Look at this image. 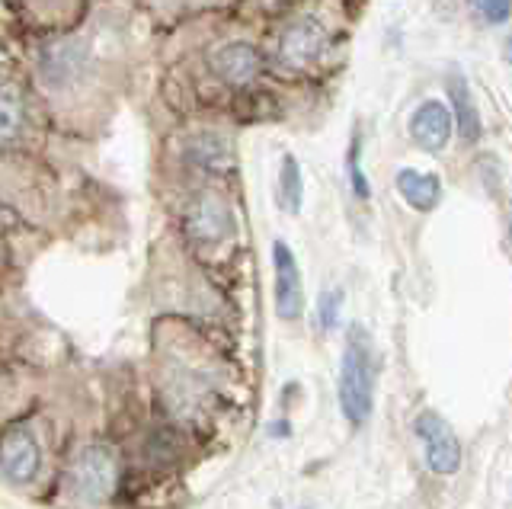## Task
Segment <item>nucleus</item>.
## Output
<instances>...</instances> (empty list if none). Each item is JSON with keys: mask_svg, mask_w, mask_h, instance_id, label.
<instances>
[{"mask_svg": "<svg viewBox=\"0 0 512 509\" xmlns=\"http://www.w3.org/2000/svg\"><path fill=\"white\" fill-rule=\"evenodd\" d=\"M279 202L285 212H301V202H304V177H301V167L292 154H285L282 170H279Z\"/></svg>", "mask_w": 512, "mask_h": 509, "instance_id": "obj_15", "label": "nucleus"}, {"mask_svg": "<svg viewBox=\"0 0 512 509\" xmlns=\"http://www.w3.org/2000/svg\"><path fill=\"white\" fill-rule=\"evenodd\" d=\"M416 436L426 449V465L436 474H455L461 468V442L436 410H423L416 417Z\"/></svg>", "mask_w": 512, "mask_h": 509, "instance_id": "obj_5", "label": "nucleus"}, {"mask_svg": "<svg viewBox=\"0 0 512 509\" xmlns=\"http://www.w3.org/2000/svg\"><path fill=\"white\" fill-rule=\"evenodd\" d=\"M471 7L487 23H506V17H509V0H471Z\"/></svg>", "mask_w": 512, "mask_h": 509, "instance_id": "obj_17", "label": "nucleus"}, {"mask_svg": "<svg viewBox=\"0 0 512 509\" xmlns=\"http://www.w3.org/2000/svg\"><path fill=\"white\" fill-rule=\"evenodd\" d=\"M39 465H42V452L29 429L13 426L10 433L0 436V474H4L10 484L36 481Z\"/></svg>", "mask_w": 512, "mask_h": 509, "instance_id": "obj_7", "label": "nucleus"}, {"mask_svg": "<svg viewBox=\"0 0 512 509\" xmlns=\"http://www.w3.org/2000/svg\"><path fill=\"white\" fill-rule=\"evenodd\" d=\"M340 308H343V292H340V289H330V292L320 295V301H317L320 327H324V330H333L336 321H340Z\"/></svg>", "mask_w": 512, "mask_h": 509, "instance_id": "obj_16", "label": "nucleus"}, {"mask_svg": "<svg viewBox=\"0 0 512 509\" xmlns=\"http://www.w3.org/2000/svg\"><path fill=\"white\" fill-rule=\"evenodd\" d=\"M186 234L196 244H221L234 234V215L231 205L218 193H199L186 205Z\"/></svg>", "mask_w": 512, "mask_h": 509, "instance_id": "obj_2", "label": "nucleus"}, {"mask_svg": "<svg viewBox=\"0 0 512 509\" xmlns=\"http://www.w3.org/2000/svg\"><path fill=\"white\" fill-rule=\"evenodd\" d=\"M208 65L228 87H247L260 74L263 58L250 42H224L208 55Z\"/></svg>", "mask_w": 512, "mask_h": 509, "instance_id": "obj_10", "label": "nucleus"}, {"mask_svg": "<svg viewBox=\"0 0 512 509\" xmlns=\"http://www.w3.org/2000/svg\"><path fill=\"white\" fill-rule=\"evenodd\" d=\"M445 87H448V100H452V109H448V113H452V122L458 125V135L468 141V145H474L480 132H484V122H480V113L474 106L471 87L461 74H448Z\"/></svg>", "mask_w": 512, "mask_h": 509, "instance_id": "obj_11", "label": "nucleus"}, {"mask_svg": "<svg viewBox=\"0 0 512 509\" xmlns=\"http://www.w3.org/2000/svg\"><path fill=\"white\" fill-rule=\"evenodd\" d=\"M116 484V461L106 445H90L77 455L71 487L84 503H103Z\"/></svg>", "mask_w": 512, "mask_h": 509, "instance_id": "obj_3", "label": "nucleus"}, {"mask_svg": "<svg viewBox=\"0 0 512 509\" xmlns=\"http://www.w3.org/2000/svg\"><path fill=\"white\" fill-rule=\"evenodd\" d=\"M455 132V122L448 106L439 100H423L413 109L410 116V138L416 141V148H423L426 154H442L448 148Z\"/></svg>", "mask_w": 512, "mask_h": 509, "instance_id": "obj_9", "label": "nucleus"}, {"mask_svg": "<svg viewBox=\"0 0 512 509\" xmlns=\"http://www.w3.org/2000/svg\"><path fill=\"white\" fill-rule=\"evenodd\" d=\"M394 183H397V193L404 196V202L416 212H432L442 202V180L436 173L404 167V170H397Z\"/></svg>", "mask_w": 512, "mask_h": 509, "instance_id": "obj_12", "label": "nucleus"}, {"mask_svg": "<svg viewBox=\"0 0 512 509\" xmlns=\"http://www.w3.org/2000/svg\"><path fill=\"white\" fill-rule=\"evenodd\" d=\"M324 49H327V29L314 17H301L285 26V33L279 39V61L292 71H308L320 61Z\"/></svg>", "mask_w": 512, "mask_h": 509, "instance_id": "obj_6", "label": "nucleus"}, {"mask_svg": "<svg viewBox=\"0 0 512 509\" xmlns=\"http://www.w3.org/2000/svg\"><path fill=\"white\" fill-rule=\"evenodd\" d=\"M272 269H276V311L282 321H298L304 314V285L295 253L285 241L272 244Z\"/></svg>", "mask_w": 512, "mask_h": 509, "instance_id": "obj_8", "label": "nucleus"}, {"mask_svg": "<svg viewBox=\"0 0 512 509\" xmlns=\"http://www.w3.org/2000/svg\"><path fill=\"white\" fill-rule=\"evenodd\" d=\"M375 349L362 327L349 330V340L340 362V410L352 426H362L375 407Z\"/></svg>", "mask_w": 512, "mask_h": 509, "instance_id": "obj_1", "label": "nucleus"}, {"mask_svg": "<svg viewBox=\"0 0 512 509\" xmlns=\"http://www.w3.org/2000/svg\"><path fill=\"white\" fill-rule=\"evenodd\" d=\"M349 180H352V189H356V196L359 199H368L372 196V189H368L365 177H362V170H359V145H352L349 151Z\"/></svg>", "mask_w": 512, "mask_h": 509, "instance_id": "obj_18", "label": "nucleus"}, {"mask_svg": "<svg viewBox=\"0 0 512 509\" xmlns=\"http://www.w3.org/2000/svg\"><path fill=\"white\" fill-rule=\"evenodd\" d=\"M90 65V45L84 39H58L48 42L39 55V74L48 87L64 90L80 81Z\"/></svg>", "mask_w": 512, "mask_h": 509, "instance_id": "obj_4", "label": "nucleus"}, {"mask_svg": "<svg viewBox=\"0 0 512 509\" xmlns=\"http://www.w3.org/2000/svg\"><path fill=\"white\" fill-rule=\"evenodd\" d=\"M186 157L199 170H212V173H228L234 164V151L228 145V138H221L215 132H202L196 138H189Z\"/></svg>", "mask_w": 512, "mask_h": 509, "instance_id": "obj_13", "label": "nucleus"}, {"mask_svg": "<svg viewBox=\"0 0 512 509\" xmlns=\"http://www.w3.org/2000/svg\"><path fill=\"white\" fill-rule=\"evenodd\" d=\"M26 129V97L16 84L0 87V151L13 148Z\"/></svg>", "mask_w": 512, "mask_h": 509, "instance_id": "obj_14", "label": "nucleus"}]
</instances>
